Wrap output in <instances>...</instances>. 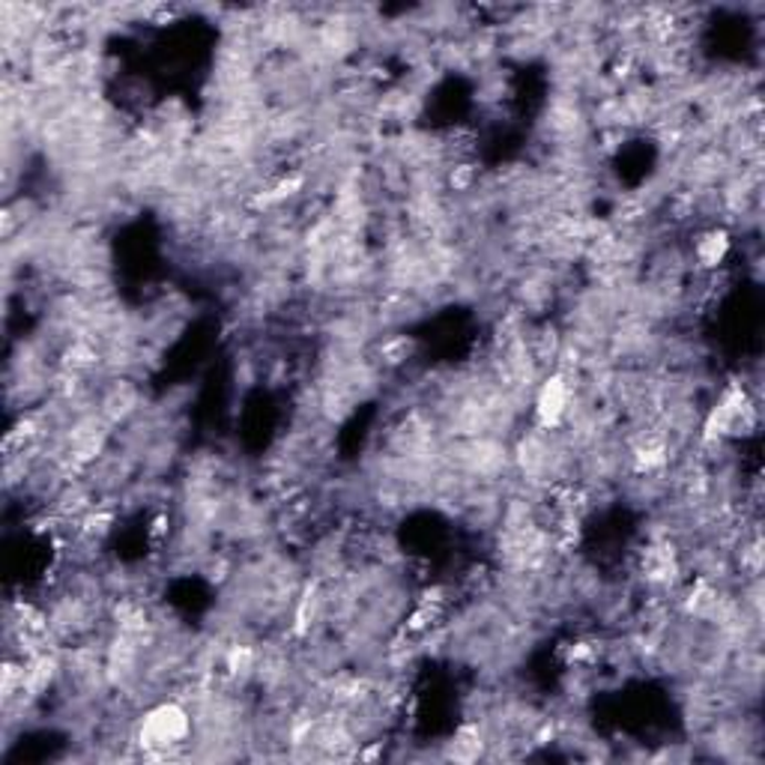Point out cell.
I'll return each instance as SVG.
<instances>
[{
    "mask_svg": "<svg viewBox=\"0 0 765 765\" xmlns=\"http://www.w3.org/2000/svg\"><path fill=\"white\" fill-rule=\"evenodd\" d=\"M726 252H730V236L724 231H708L706 236H700L697 246H694V255L703 266H721L724 264Z\"/></svg>",
    "mask_w": 765,
    "mask_h": 765,
    "instance_id": "cell-3",
    "label": "cell"
},
{
    "mask_svg": "<svg viewBox=\"0 0 765 765\" xmlns=\"http://www.w3.org/2000/svg\"><path fill=\"white\" fill-rule=\"evenodd\" d=\"M188 733H192V717H188L186 708L177 706V703H162L144 717L137 738L144 742V747L159 751V747L183 745Z\"/></svg>",
    "mask_w": 765,
    "mask_h": 765,
    "instance_id": "cell-1",
    "label": "cell"
},
{
    "mask_svg": "<svg viewBox=\"0 0 765 765\" xmlns=\"http://www.w3.org/2000/svg\"><path fill=\"white\" fill-rule=\"evenodd\" d=\"M571 404V389L562 374H553L548 380L541 382L539 392H536V419L544 431H553L560 428L562 419L569 416Z\"/></svg>",
    "mask_w": 765,
    "mask_h": 765,
    "instance_id": "cell-2",
    "label": "cell"
}]
</instances>
